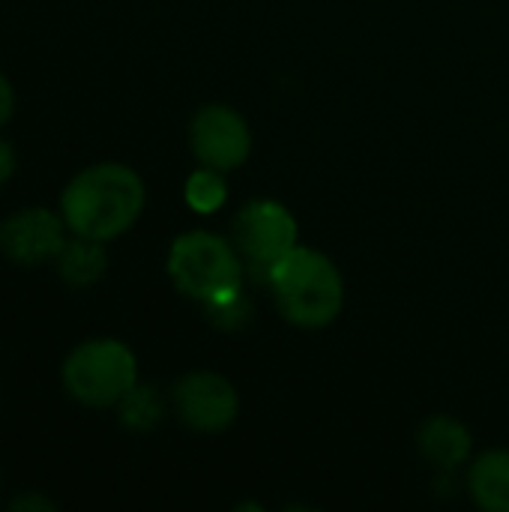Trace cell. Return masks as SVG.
<instances>
[{"label":"cell","instance_id":"277c9868","mask_svg":"<svg viewBox=\"0 0 509 512\" xmlns=\"http://www.w3.org/2000/svg\"><path fill=\"white\" fill-rule=\"evenodd\" d=\"M138 384V360L117 339H90L63 363L66 393L87 408H111Z\"/></svg>","mask_w":509,"mask_h":512},{"label":"cell","instance_id":"9c48e42d","mask_svg":"<svg viewBox=\"0 0 509 512\" xmlns=\"http://www.w3.org/2000/svg\"><path fill=\"white\" fill-rule=\"evenodd\" d=\"M417 453L441 474H453L474 459V438L468 426L450 414H435L417 429Z\"/></svg>","mask_w":509,"mask_h":512},{"label":"cell","instance_id":"e0dca14e","mask_svg":"<svg viewBox=\"0 0 509 512\" xmlns=\"http://www.w3.org/2000/svg\"><path fill=\"white\" fill-rule=\"evenodd\" d=\"M15 171V150L0 138V183H6Z\"/></svg>","mask_w":509,"mask_h":512},{"label":"cell","instance_id":"8fae6325","mask_svg":"<svg viewBox=\"0 0 509 512\" xmlns=\"http://www.w3.org/2000/svg\"><path fill=\"white\" fill-rule=\"evenodd\" d=\"M105 267H108V255H105L102 243L99 240L78 237V234L57 255V273H60V279L69 282V285H75V288H87L96 279H102Z\"/></svg>","mask_w":509,"mask_h":512},{"label":"cell","instance_id":"4fadbf2b","mask_svg":"<svg viewBox=\"0 0 509 512\" xmlns=\"http://www.w3.org/2000/svg\"><path fill=\"white\" fill-rule=\"evenodd\" d=\"M120 411V423L132 432H150L162 423L165 405L159 399V393L153 387H141L135 384L117 405Z\"/></svg>","mask_w":509,"mask_h":512},{"label":"cell","instance_id":"8992f818","mask_svg":"<svg viewBox=\"0 0 509 512\" xmlns=\"http://www.w3.org/2000/svg\"><path fill=\"white\" fill-rule=\"evenodd\" d=\"M171 405L177 420L201 435L225 432L240 417V393L219 372H189L171 390Z\"/></svg>","mask_w":509,"mask_h":512},{"label":"cell","instance_id":"6da1fadb","mask_svg":"<svg viewBox=\"0 0 509 512\" xmlns=\"http://www.w3.org/2000/svg\"><path fill=\"white\" fill-rule=\"evenodd\" d=\"M144 198V183L132 168L102 162L69 180L60 195V216L72 234L105 243L126 234L138 222Z\"/></svg>","mask_w":509,"mask_h":512},{"label":"cell","instance_id":"7c38bea8","mask_svg":"<svg viewBox=\"0 0 509 512\" xmlns=\"http://www.w3.org/2000/svg\"><path fill=\"white\" fill-rule=\"evenodd\" d=\"M183 198L189 204V210H195L198 216H213L216 210L225 207L228 201V183L225 174L216 168L201 165L198 171L189 174L186 186H183Z\"/></svg>","mask_w":509,"mask_h":512},{"label":"cell","instance_id":"5b68a950","mask_svg":"<svg viewBox=\"0 0 509 512\" xmlns=\"http://www.w3.org/2000/svg\"><path fill=\"white\" fill-rule=\"evenodd\" d=\"M231 240L249 270L267 276V270L300 246L297 216L276 198H252L231 222Z\"/></svg>","mask_w":509,"mask_h":512},{"label":"cell","instance_id":"30bf717a","mask_svg":"<svg viewBox=\"0 0 509 512\" xmlns=\"http://www.w3.org/2000/svg\"><path fill=\"white\" fill-rule=\"evenodd\" d=\"M468 495L486 512H509V450H486L468 462Z\"/></svg>","mask_w":509,"mask_h":512},{"label":"cell","instance_id":"2e32d148","mask_svg":"<svg viewBox=\"0 0 509 512\" xmlns=\"http://www.w3.org/2000/svg\"><path fill=\"white\" fill-rule=\"evenodd\" d=\"M12 111H15V93H12L9 81L0 75V126L12 117Z\"/></svg>","mask_w":509,"mask_h":512},{"label":"cell","instance_id":"7a4b0ae2","mask_svg":"<svg viewBox=\"0 0 509 512\" xmlns=\"http://www.w3.org/2000/svg\"><path fill=\"white\" fill-rule=\"evenodd\" d=\"M264 282L279 315L300 330H324L345 309V279L321 249L294 246L267 270Z\"/></svg>","mask_w":509,"mask_h":512},{"label":"cell","instance_id":"52a82bcc","mask_svg":"<svg viewBox=\"0 0 509 512\" xmlns=\"http://www.w3.org/2000/svg\"><path fill=\"white\" fill-rule=\"evenodd\" d=\"M189 144H192L198 165L228 174L249 162L252 129L237 108L210 102L195 111V117L189 123Z\"/></svg>","mask_w":509,"mask_h":512},{"label":"cell","instance_id":"3957f363","mask_svg":"<svg viewBox=\"0 0 509 512\" xmlns=\"http://www.w3.org/2000/svg\"><path fill=\"white\" fill-rule=\"evenodd\" d=\"M246 270L249 267L234 240L213 231H186L168 252V276L174 288L201 306L243 291Z\"/></svg>","mask_w":509,"mask_h":512},{"label":"cell","instance_id":"9a60e30c","mask_svg":"<svg viewBox=\"0 0 509 512\" xmlns=\"http://www.w3.org/2000/svg\"><path fill=\"white\" fill-rule=\"evenodd\" d=\"M9 510L12 512H21V510H54V504L48 501V498H42V495H24V498H12V504H9Z\"/></svg>","mask_w":509,"mask_h":512},{"label":"cell","instance_id":"5bb4252c","mask_svg":"<svg viewBox=\"0 0 509 512\" xmlns=\"http://www.w3.org/2000/svg\"><path fill=\"white\" fill-rule=\"evenodd\" d=\"M204 315L210 318L213 327H219V330H225V333H237V330H243V327L252 324L255 306H252V300L246 297V291H237V294H231V297H222V300H216V303H207V306H204Z\"/></svg>","mask_w":509,"mask_h":512},{"label":"cell","instance_id":"ba28073f","mask_svg":"<svg viewBox=\"0 0 509 512\" xmlns=\"http://www.w3.org/2000/svg\"><path fill=\"white\" fill-rule=\"evenodd\" d=\"M63 225H66L63 216H57L45 207H30V210L12 213L9 219L0 222V252L21 267L51 261L66 246Z\"/></svg>","mask_w":509,"mask_h":512}]
</instances>
